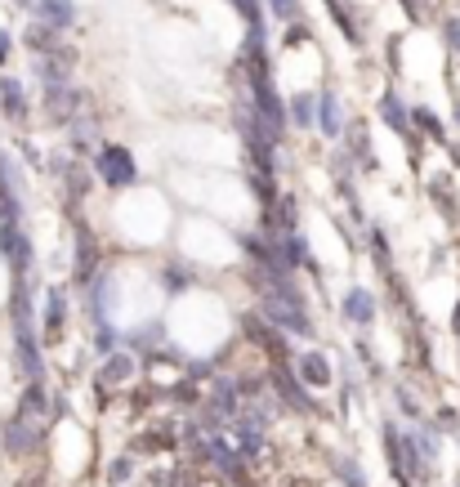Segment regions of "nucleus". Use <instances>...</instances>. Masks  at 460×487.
<instances>
[{"label": "nucleus", "instance_id": "dca6fc26", "mask_svg": "<svg viewBox=\"0 0 460 487\" xmlns=\"http://www.w3.org/2000/svg\"><path fill=\"white\" fill-rule=\"evenodd\" d=\"M77 108H81L77 86H50V90H45V113H50L54 122H77Z\"/></svg>", "mask_w": 460, "mask_h": 487}, {"label": "nucleus", "instance_id": "6ab92c4d", "mask_svg": "<svg viewBox=\"0 0 460 487\" xmlns=\"http://www.w3.org/2000/svg\"><path fill=\"white\" fill-rule=\"evenodd\" d=\"M318 130L327 139H340L345 134V117H340V95L336 90H322L318 95Z\"/></svg>", "mask_w": 460, "mask_h": 487}, {"label": "nucleus", "instance_id": "39448f33", "mask_svg": "<svg viewBox=\"0 0 460 487\" xmlns=\"http://www.w3.org/2000/svg\"><path fill=\"white\" fill-rule=\"evenodd\" d=\"M99 259H104V255H99L95 233H90L86 224H77V255H72V277H77V286H90V282L104 273Z\"/></svg>", "mask_w": 460, "mask_h": 487}, {"label": "nucleus", "instance_id": "f257e3e1", "mask_svg": "<svg viewBox=\"0 0 460 487\" xmlns=\"http://www.w3.org/2000/svg\"><path fill=\"white\" fill-rule=\"evenodd\" d=\"M241 331H246V340H250L255 349H264V354H268V363H273V366L291 363V336H286V331H277L264 313H246V318H241Z\"/></svg>", "mask_w": 460, "mask_h": 487}, {"label": "nucleus", "instance_id": "aec40b11", "mask_svg": "<svg viewBox=\"0 0 460 487\" xmlns=\"http://www.w3.org/2000/svg\"><path fill=\"white\" fill-rule=\"evenodd\" d=\"M161 340H166L161 322H139L134 331H125V349L130 354H152V349H161Z\"/></svg>", "mask_w": 460, "mask_h": 487}, {"label": "nucleus", "instance_id": "7ed1b4c3", "mask_svg": "<svg viewBox=\"0 0 460 487\" xmlns=\"http://www.w3.org/2000/svg\"><path fill=\"white\" fill-rule=\"evenodd\" d=\"M95 175H99L108 188H130V184L139 179V166H134V157H130L121 143H104V148L95 152Z\"/></svg>", "mask_w": 460, "mask_h": 487}, {"label": "nucleus", "instance_id": "4c0bfd02", "mask_svg": "<svg viewBox=\"0 0 460 487\" xmlns=\"http://www.w3.org/2000/svg\"><path fill=\"white\" fill-rule=\"evenodd\" d=\"M452 166H456V170H460V148H452Z\"/></svg>", "mask_w": 460, "mask_h": 487}, {"label": "nucleus", "instance_id": "4be33fe9", "mask_svg": "<svg viewBox=\"0 0 460 487\" xmlns=\"http://www.w3.org/2000/svg\"><path fill=\"white\" fill-rule=\"evenodd\" d=\"M286 117H291V125H300V130L318 125V95H295L291 108H286Z\"/></svg>", "mask_w": 460, "mask_h": 487}, {"label": "nucleus", "instance_id": "c756f323", "mask_svg": "<svg viewBox=\"0 0 460 487\" xmlns=\"http://www.w3.org/2000/svg\"><path fill=\"white\" fill-rule=\"evenodd\" d=\"M268 9L277 18H286V23H300L304 18V0H268Z\"/></svg>", "mask_w": 460, "mask_h": 487}, {"label": "nucleus", "instance_id": "c85d7f7f", "mask_svg": "<svg viewBox=\"0 0 460 487\" xmlns=\"http://www.w3.org/2000/svg\"><path fill=\"white\" fill-rule=\"evenodd\" d=\"M72 143H77V152H86V148L95 143V122H90V117H77V122H72Z\"/></svg>", "mask_w": 460, "mask_h": 487}, {"label": "nucleus", "instance_id": "2eb2a0df", "mask_svg": "<svg viewBox=\"0 0 460 487\" xmlns=\"http://www.w3.org/2000/svg\"><path fill=\"white\" fill-rule=\"evenodd\" d=\"M68 72H72V50L68 45L54 50V54H45V59H36V77H41L45 90L50 86H68Z\"/></svg>", "mask_w": 460, "mask_h": 487}, {"label": "nucleus", "instance_id": "20e7f679", "mask_svg": "<svg viewBox=\"0 0 460 487\" xmlns=\"http://www.w3.org/2000/svg\"><path fill=\"white\" fill-rule=\"evenodd\" d=\"M268 380H273V393H277V402L282 407H291V411H300V416H309V411H318V402H313V393L300 384V375H295V366H273L268 371Z\"/></svg>", "mask_w": 460, "mask_h": 487}, {"label": "nucleus", "instance_id": "2f4dec72", "mask_svg": "<svg viewBox=\"0 0 460 487\" xmlns=\"http://www.w3.org/2000/svg\"><path fill=\"white\" fill-rule=\"evenodd\" d=\"M237 9H241V18L250 23V27H264V14H259V0H232Z\"/></svg>", "mask_w": 460, "mask_h": 487}, {"label": "nucleus", "instance_id": "9b49d317", "mask_svg": "<svg viewBox=\"0 0 460 487\" xmlns=\"http://www.w3.org/2000/svg\"><path fill=\"white\" fill-rule=\"evenodd\" d=\"M291 366H295V375H300L304 389H322V384H331V358H327L322 349H304Z\"/></svg>", "mask_w": 460, "mask_h": 487}, {"label": "nucleus", "instance_id": "4468645a", "mask_svg": "<svg viewBox=\"0 0 460 487\" xmlns=\"http://www.w3.org/2000/svg\"><path fill=\"white\" fill-rule=\"evenodd\" d=\"M32 9H36V23H45L54 32L77 27V0H36Z\"/></svg>", "mask_w": 460, "mask_h": 487}, {"label": "nucleus", "instance_id": "bb28decb", "mask_svg": "<svg viewBox=\"0 0 460 487\" xmlns=\"http://www.w3.org/2000/svg\"><path fill=\"white\" fill-rule=\"evenodd\" d=\"M393 398H398V411H402L407 420H416V425L425 420V407H420V398H416L407 384H398V389H393Z\"/></svg>", "mask_w": 460, "mask_h": 487}, {"label": "nucleus", "instance_id": "f704fd0d", "mask_svg": "<svg viewBox=\"0 0 460 487\" xmlns=\"http://www.w3.org/2000/svg\"><path fill=\"white\" fill-rule=\"evenodd\" d=\"M184 375H188V380H206V375H211V363H188Z\"/></svg>", "mask_w": 460, "mask_h": 487}, {"label": "nucleus", "instance_id": "b1692460", "mask_svg": "<svg viewBox=\"0 0 460 487\" xmlns=\"http://www.w3.org/2000/svg\"><path fill=\"white\" fill-rule=\"evenodd\" d=\"M411 125H416L425 139H434V143H443V139H447V125L438 122V113H434V108H411Z\"/></svg>", "mask_w": 460, "mask_h": 487}, {"label": "nucleus", "instance_id": "f3484780", "mask_svg": "<svg viewBox=\"0 0 460 487\" xmlns=\"http://www.w3.org/2000/svg\"><path fill=\"white\" fill-rule=\"evenodd\" d=\"M380 122L389 125L393 134L411 139V108L398 99V90H384V95H380Z\"/></svg>", "mask_w": 460, "mask_h": 487}, {"label": "nucleus", "instance_id": "c9c22d12", "mask_svg": "<svg viewBox=\"0 0 460 487\" xmlns=\"http://www.w3.org/2000/svg\"><path fill=\"white\" fill-rule=\"evenodd\" d=\"M9 54H14V36H9V32H5V27H0V63H5V59H9Z\"/></svg>", "mask_w": 460, "mask_h": 487}, {"label": "nucleus", "instance_id": "5701e85b", "mask_svg": "<svg viewBox=\"0 0 460 487\" xmlns=\"http://www.w3.org/2000/svg\"><path fill=\"white\" fill-rule=\"evenodd\" d=\"M348 148H353L348 157H353L357 166H366V170H375V148H371V134H366L362 125H353V130H348Z\"/></svg>", "mask_w": 460, "mask_h": 487}, {"label": "nucleus", "instance_id": "0eeeda50", "mask_svg": "<svg viewBox=\"0 0 460 487\" xmlns=\"http://www.w3.org/2000/svg\"><path fill=\"white\" fill-rule=\"evenodd\" d=\"M63 327H68V286H50V295H45L41 340H45V345H59V340H63Z\"/></svg>", "mask_w": 460, "mask_h": 487}, {"label": "nucleus", "instance_id": "412c9836", "mask_svg": "<svg viewBox=\"0 0 460 487\" xmlns=\"http://www.w3.org/2000/svg\"><path fill=\"white\" fill-rule=\"evenodd\" d=\"M27 45L36 50V59H45V54L63 50V45H59V32H54V27H45V23H36V18H32V27H27Z\"/></svg>", "mask_w": 460, "mask_h": 487}, {"label": "nucleus", "instance_id": "f03ea898", "mask_svg": "<svg viewBox=\"0 0 460 487\" xmlns=\"http://www.w3.org/2000/svg\"><path fill=\"white\" fill-rule=\"evenodd\" d=\"M41 443H45V425H32V420H23V416H9L5 429H0V447H5V456H14V461L36 456Z\"/></svg>", "mask_w": 460, "mask_h": 487}, {"label": "nucleus", "instance_id": "ea45409f", "mask_svg": "<svg viewBox=\"0 0 460 487\" xmlns=\"http://www.w3.org/2000/svg\"><path fill=\"white\" fill-rule=\"evenodd\" d=\"M456 125H460V104H456Z\"/></svg>", "mask_w": 460, "mask_h": 487}, {"label": "nucleus", "instance_id": "f8f14e48", "mask_svg": "<svg viewBox=\"0 0 460 487\" xmlns=\"http://www.w3.org/2000/svg\"><path fill=\"white\" fill-rule=\"evenodd\" d=\"M139 375V354H130V349H116L104 358L99 366V384H108V389H121V384H130Z\"/></svg>", "mask_w": 460, "mask_h": 487}, {"label": "nucleus", "instance_id": "7c9ffc66", "mask_svg": "<svg viewBox=\"0 0 460 487\" xmlns=\"http://www.w3.org/2000/svg\"><path fill=\"white\" fill-rule=\"evenodd\" d=\"M134 461H139V456H130V452H125V456H116L113 465H108V479H113V483H130V474H134Z\"/></svg>", "mask_w": 460, "mask_h": 487}, {"label": "nucleus", "instance_id": "cd10ccee", "mask_svg": "<svg viewBox=\"0 0 460 487\" xmlns=\"http://www.w3.org/2000/svg\"><path fill=\"white\" fill-rule=\"evenodd\" d=\"M161 277H166L170 291H188V286H193V268H184V264H166Z\"/></svg>", "mask_w": 460, "mask_h": 487}, {"label": "nucleus", "instance_id": "393cba45", "mask_svg": "<svg viewBox=\"0 0 460 487\" xmlns=\"http://www.w3.org/2000/svg\"><path fill=\"white\" fill-rule=\"evenodd\" d=\"M331 470L340 474V483H345V487H371V483H366V470H362L353 456H331Z\"/></svg>", "mask_w": 460, "mask_h": 487}, {"label": "nucleus", "instance_id": "58836bf2", "mask_svg": "<svg viewBox=\"0 0 460 487\" xmlns=\"http://www.w3.org/2000/svg\"><path fill=\"white\" fill-rule=\"evenodd\" d=\"M18 5H36V0H18Z\"/></svg>", "mask_w": 460, "mask_h": 487}, {"label": "nucleus", "instance_id": "6e6552de", "mask_svg": "<svg viewBox=\"0 0 460 487\" xmlns=\"http://www.w3.org/2000/svg\"><path fill=\"white\" fill-rule=\"evenodd\" d=\"M232 429H237V456L250 465V461H259L264 452H268V429L264 425H255L250 416H237L232 420Z\"/></svg>", "mask_w": 460, "mask_h": 487}, {"label": "nucleus", "instance_id": "ddd939ff", "mask_svg": "<svg viewBox=\"0 0 460 487\" xmlns=\"http://www.w3.org/2000/svg\"><path fill=\"white\" fill-rule=\"evenodd\" d=\"M50 407H54V398L45 393V384H41V380H27L23 402H18L14 416H23V420H32V425H45V420H50Z\"/></svg>", "mask_w": 460, "mask_h": 487}, {"label": "nucleus", "instance_id": "9d476101", "mask_svg": "<svg viewBox=\"0 0 460 487\" xmlns=\"http://www.w3.org/2000/svg\"><path fill=\"white\" fill-rule=\"evenodd\" d=\"M340 313H345V322H353V327H371L375 313H380V304H375V295L366 286H348L345 300H340Z\"/></svg>", "mask_w": 460, "mask_h": 487}, {"label": "nucleus", "instance_id": "e433bc0d", "mask_svg": "<svg viewBox=\"0 0 460 487\" xmlns=\"http://www.w3.org/2000/svg\"><path fill=\"white\" fill-rule=\"evenodd\" d=\"M402 9H407V18H420V0H402Z\"/></svg>", "mask_w": 460, "mask_h": 487}, {"label": "nucleus", "instance_id": "473e14b6", "mask_svg": "<svg viewBox=\"0 0 460 487\" xmlns=\"http://www.w3.org/2000/svg\"><path fill=\"white\" fill-rule=\"evenodd\" d=\"M443 41H447V50L460 59V18H447V23H443Z\"/></svg>", "mask_w": 460, "mask_h": 487}, {"label": "nucleus", "instance_id": "1a4fd4ad", "mask_svg": "<svg viewBox=\"0 0 460 487\" xmlns=\"http://www.w3.org/2000/svg\"><path fill=\"white\" fill-rule=\"evenodd\" d=\"M179 434L175 425H152V429H139L134 443H130V456H161V452H175Z\"/></svg>", "mask_w": 460, "mask_h": 487}, {"label": "nucleus", "instance_id": "72a5a7b5", "mask_svg": "<svg viewBox=\"0 0 460 487\" xmlns=\"http://www.w3.org/2000/svg\"><path fill=\"white\" fill-rule=\"evenodd\" d=\"M456 425H460L456 407H443V411H438V429H456Z\"/></svg>", "mask_w": 460, "mask_h": 487}, {"label": "nucleus", "instance_id": "423d86ee", "mask_svg": "<svg viewBox=\"0 0 460 487\" xmlns=\"http://www.w3.org/2000/svg\"><path fill=\"white\" fill-rule=\"evenodd\" d=\"M0 255H5V264L23 277L27 268H32V238L23 233V224H0Z\"/></svg>", "mask_w": 460, "mask_h": 487}, {"label": "nucleus", "instance_id": "a878e982", "mask_svg": "<svg viewBox=\"0 0 460 487\" xmlns=\"http://www.w3.org/2000/svg\"><path fill=\"white\" fill-rule=\"evenodd\" d=\"M429 202L438 206V215H443V220H456V197H452L447 179H429Z\"/></svg>", "mask_w": 460, "mask_h": 487}, {"label": "nucleus", "instance_id": "a211bd4d", "mask_svg": "<svg viewBox=\"0 0 460 487\" xmlns=\"http://www.w3.org/2000/svg\"><path fill=\"white\" fill-rule=\"evenodd\" d=\"M0 113H5V122H27L32 104H27V95H23V81L0 77Z\"/></svg>", "mask_w": 460, "mask_h": 487}]
</instances>
